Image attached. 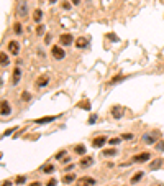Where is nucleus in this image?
I'll return each instance as SVG.
<instances>
[{
    "mask_svg": "<svg viewBox=\"0 0 164 186\" xmlns=\"http://www.w3.org/2000/svg\"><path fill=\"white\" fill-rule=\"evenodd\" d=\"M51 55H53V58H54V59H57V61H61V59H64V58H66V53H64V50H62L59 45H54L51 48Z\"/></svg>",
    "mask_w": 164,
    "mask_h": 186,
    "instance_id": "f257e3e1",
    "label": "nucleus"
},
{
    "mask_svg": "<svg viewBox=\"0 0 164 186\" xmlns=\"http://www.w3.org/2000/svg\"><path fill=\"white\" fill-rule=\"evenodd\" d=\"M158 137H159L158 132H153V133L148 132V133H144V135H143V142L146 143V145H153V143H156Z\"/></svg>",
    "mask_w": 164,
    "mask_h": 186,
    "instance_id": "f03ea898",
    "label": "nucleus"
},
{
    "mask_svg": "<svg viewBox=\"0 0 164 186\" xmlns=\"http://www.w3.org/2000/svg\"><path fill=\"white\" fill-rule=\"evenodd\" d=\"M16 13H18V17H26L28 15V3H26V0H20V2H18V5H16Z\"/></svg>",
    "mask_w": 164,
    "mask_h": 186,
    "instance_id": "7ed1b4c3",
    "label": "nucleus"
},
{
    "mask_svg": "<svg viewBox=\"0 0 164 186\" xmlns=\"http://www.w3.org/2000/svg\"><path fill=\"white\" fill-rule=\"evenodd\" d=\"M94 185H97V181L90 176H82V178L77 180V186H94Z\"/></svg>",
    "mask_w": 164,
    "mask_h": 186,
    "instance_id": "20e7f679",
    "label": "nucleus"
},
{
    "mask_svg": "<svg viewBox=\"0 0 164 186\" xmlns=\"http://www.w3.org/2000/svg\"><path fill=\"white\" fill-rule=\"evenodd\" d=\"M149 158H151V155L148 151H144V153H139V155L133 156V163H146Z\"/></svg>",
    "mask_w": 164,
    "mask_h": 186,
    "instance_id": "39448f33",
    "label": "nucleus"
},
{
    "mask_svg": "<svg viewBox=\"0 0 164 186\" xmlns=\"http://www.w3.org/2000/svg\"><path fill=\"white\" fill-rule=\"evenodd\" d=\"M8 51H10L12 55H18V53H20V43L15 40H12L10 43H8Z\"/></svg>",
    "mask_w": 164,
    "mask_h": 186,
    "instance_id": "423d86ee",
    "label": "nucleus"
},
{
    "mask_svg": "<svg viewBox=\"0 0 164 186\" xmlns=\"http://www.w3.org/2000/svg\"><path fill=\"white\" fill-rule=\"evenodd\" d=\"M72 35H69V33H64V35H61L59 36V43H61L62 46H67V45H71L72 43Z\"/></svg>",
    "mask_w": 164,
    "mask_h": 186,
    "instance_id": "0eeeda50",
    "label": "nucleus"
},
{
    "mask_svg": "<svg viewBox=\"0 0 164 186\" xmlns=\"http://www.w3.org/2000/svg\"><path fill=\"white\" fill-rule=\"evenodd\" d=\"M112 115H113V119H122V115H123V107H122V106H113V107H112Z\"/></svg>",
    "mask_w": 164,
    "mask_h": 186,
    "instance_id": "6e6552de",
    "label": "nucleus"
},
{
    "mask_svg": "<svg viewBox=\"0 0 164 186\" xmlns=\"http://www.w3.org/2000/svg\"><path fill=\"white\" fill-rule=\"evenodd\" d=\"M10 112H12V107H10V104H8L7 101H2V117L10 115Z\"/></svg>",
    "mask_w": 164,
    "mask_h": 186,
    "instance_id": "1a4fd4ad",
    "label": "nucleus"
},
{
    "mask_svg": "<svg viewBox=\"0 0 164 186\" xmlns=\"http://www.w3.org/2000/svg\"><path fill=\"white\" fill-rule=\"evenodd\" d=\"M20 77H21V69L20 68H15V69H13V74H12V84H18Z\"/></svg>",
    "mask_w": 164,
    "mask_h": 186,
    "instance_id": "9d476101",
    "label": "nucleus"
},
{
    "mask_svg": "<svg viewBox=\"0 0 164 186\" xmlns=\"http://www.w3.org/2000/svg\"><path fill=\"white\" fill-rule=\"evenodd\" d=\"M56 119H59V115H48V117H41V119H36V124H48V122H53L56 120Z\"/></svg>",
    "mask_w": 164,
    "mask_h": 186,
    "instance_id": "9b49d317",
    "label": "nucleus"
},
{
    "mask_svg": "<svg viewBox=\"0 0 164 186\" xmlns=\"http://www.w3.org/2000/svg\"><path fill=\"white\" fill-rule=\"evenodd\" d=\"M107 142V137H103V135H100V137H97V138H94V142H92V145L95 147V148H100V147L103 145Z\"/></svg>",
    "mask_w": 164,
    "mask_h": 186,
    "instance_id": "f8f14e48",
    "label": "nucleus"
},
{
    "mask_svg": "<svg viewBox=\"0 0 164 186\" xmlns=\"http://www.w3.org/2000/svg\"><path fill=\"white\" fill-rule=\"evenodd\" d=\"M48 82H49V77L48 76H41L36 81V87H44V86H48Z\"/></svg>",
    "mask_w": 164,
    "mask_h": 186,
    "instance_id": "ddd939ff",
    "label": "nucleus"
},
{
    "mask_svg": "<svg viewBox=\"0 0 164 186\" xmlns=\"http://www.w3.org/2000/svg\"><path fill=\"white\" fill-rule=\"evenodd\" d=\"M94 165V158L92 156H85V158H82L81 160V166L82 168H87V166H92Z\"/></svg>",
    "mask_w": 164,
    "mask_h": 186,
    "instance_id": "4468645a",
    "label": "nucleus"
},
{
    "mask_svg": "<svg viewBox=\"0 0 164 186\" xmlns=\"http://www.w3.org/2000/svg\"><path fill=\"white\" fill-rule=\"evenodd\" d=\"M72 181H76V175L74 173H67V175L62 176V183H66V185H69V183H72Z\"/></svg>",
    "mask_w": 164,
    "mask_h": 186,
    "instance_id": "2eb2a0df",
    "label": "nucleus"
},
{
    "mask_svg": "<svg viewBox=\"0 0 164 186\" xmlns=\"http://www.w3.org/2000/svg\"><path fill=\"white\" fill-rule=\"evenodd\" d=\"M161 165H163V160H161V158H156L154 161L149 163V168H151V170H158V168H161Z\"/></svg>",
    "mask_w": 164,
    "mask_h": 186,
    "instance_id": "dca6fc26",
    "label": "nucleus"
},
{
    "mask_svg": "<svg viewBox=\"0 0 164 186\" xmlns=\"http://www.w3.org/2000/svg\"><path fill=\"white\" fill-rule=\"evenodd\" d=\"M0 63H2V68H5V66H8V58H7V53H0Z\"/></svg>",
    "mask_w": 164,
    "mask_h": 186,
    "instance_id": "f3484780",
    "label": "nucleus"
},
{
    "mask_svg": "<svg viewBox=\"0 0 164 186\" xmlns=\"http://www.w3.org/2000/svg\"><path fill=\"white\" fill-rule=\"evenodd\" d=\"M85 45H87V40H85L84 36H81V38H77V40H76V46H77V48H84Z\"/></svg>",
    "mask_w": 164,
    "mask_h": 186,
    "instance_id": "a211bd4d",
    "label": "nucleus"
},
{
    "mask_svg": "<svg viewBox=\"0 0 164 186\" xmlns=\"http://www.w3.org/2000/svg\"><path fill=\"white\" fill-rule=\"evenodd\" d=\"M40 171H43V173H53L54 171V165H44V166H41V170Z\"/></svg>",
    "mask_w": 164,
    "mask_h": 186,
    "instance_id": "6ab92c4d",
    "label": "nucleus"
},
{
    "mask_svg": "<svg viewBox=\"0 0 164 186\" xmlns=\"http://www.w3.org/2000/svg\"><path fill=\"white\" fill-rule=\"evenodd\" d=\"M41 18H43V12H41L40 8L33 12V20L35 21H41Z\"/></svg>",
    "mask_w": 164,
    "mask_h": 186,
    "instance_id": "aec40b11",
    "label": "nucleus"
},
{
    "mask_svg": "<svg viewBox=\"0 0 164 186\" xmlns=\"http://www.w3.org/2000/svg\"><path fill=\"white\" fill-rule=\"evenodd\" d=\"M141 178H143V171H139V173L133 175V176H131V185H136V183H138Z\"/></svg>",
    "mask_w": 164,
    "mask_h": 186,
    "instance_id": "412c9836",
    "label": "nucleus"
},
{
    "mask_svg": "<svg viewBox=\"0 0 164 186\" xmlns=\"http://www.w3.org/2000/svg\"><path fill=\"white\" fill-rule=\"evenodd\" d=\"M117 155V150L115 148H107V150H103V156H115Z\"/></svg>",
    "mask_w": 164,
    "mask_h": 186,
    "instance_id": "4be33fe9",
    "label": "nucleus"
},
{
    "mask_svg": "<svg viewBox=\"0 0 164 186\" xmlns=\"http://www.w3.org/2000/svg\"><path fill=\"white\" fill-rule=\"evenodd\" d=\"M74 151H76L77 155H84V153H85V145H77L76 148H74Z\"/></svg>",
    "mask_w": 164,
    "mask_h": 186,
    "instance_id": "5701e85b",
    "label": "nucleus"
},
{
    "mask_svg": "<svg viewBox=\"0 0 164 186\" xmlns=\"http://www.w3.org/2000/svg\"><path fill=\"white\" fill-rule=\"evenodd\" d=\"M79 107H81V109H85V111H89V109H90V102H89V101H82L81 104H79Z\"/></svg>",
    "mask_w": 164,
    "mask_h": 186,
    "instance_id": "b1692460",
    "label": "nucleus"
},
{
    "mask_svg": "<svg viewBox=\"0 0 164 186\" xmlns=\"http://www.w3.org/2000/svg\"><path fill=\"white\" fill-rule=\"evenodd\" d=\"M13 31H15V33H21V31H23L21 23H15V25H13Z\"/></svg>",
    "mask_w": 164,
    "mask_h": 186,
    "instance_id": "393cba45",
    "label": "nucleus"
},
{
    "mask_svg": "<svg viewBox=\"0 0 164 186\" xmlns=\"http://www.w3.org/2000/svg\"><path fill=\"white\" fill-rule=\"evenodd\" d=\"M21 99H23V101L25 102H28L31 99V94L30 92H28V91H25V92H23V94H21Z\"/></svg>",
    "mask_w": 164,
    "mask_h": 186,
    "instance_id": "a878e982",
    "label": "nucleus"
},
{
    "mask_svg": "<svg viewBox=\"0 0 164 186\" xmlns=\"http://www.w3.org/2000/svg\"><path fill=\"white\" fill-rule=\"evenodd\" d=\"M44 31H46V26H44V25H38V28H36V33H38V35H43Z\"/></svg>",
    "mask_w": 164,
    "mask_h": 186,
    "instance_id": "bb28decb",
    "label": "nucleus"
},
{
    "mask_svg": "<svg viewBox=\"0 0 164 186\" xmlns=\"http://www.w3.org/2000/svg\"><path fill=\"white\" fill-rule=\"evenodd\" d=\"M125 77L123 76H117V77H113L112 81H110V84H117V82H120V81H123Z\"/></svg>",
    "mask_w": 164,
    "mask_h": 186,
    "instance_id": "cd10ccee",
    "label": "nucleus"
},
{
    "mask_svg": "<svg viewBox=\"0 0 164 186\" xmlns=\"http://www.w3.org/2000/svg\"><path fill=\"white\" fill-rule=\"evenodd\" d=\"M25 181H26L25 176H16V185H23Z\"/></svg>",
    "mask_w": 164,
    "mask_h": 186,
    "instance_id": "c85d7f7f",
    "label": "nucleus"
},
{
    "mask_svg": "<svg viewBox=\"0 0 164 186\" xmlns=\"http://www.w3.org/2000/svg\"><path fill=\"white\" fill-rule=\"evenodd\" d=\"M62 156H66V150H61L59 153L56 155V160H59V158H62Z\"/></svg>",
    "mask_w": 164,
    "mask_h": 186,
    "instance_id": "c756f323",
    "label": "nucleus"
},
{
    "mask_svg": "<svg viewBox=\"0 0 164 186\" xmlns=\"http://www.w3.org/2000/svg\"><path fill=\"white\" fill-rule=\"evenodd\" d=\"M56 185H57V181L54 180V178H53V180H49V181L46 183V186H56Z\"/></svg>",
    "mask_w": 164,
    "mask_h": 186,
    "instance_id": "7c9ffc66",
    "label": "nucleus"
},
{
    "mask_svg": "<svg viewBox=\"0 0 164 186\" xmlns=\"http://www.w3.org/2000/svg\"><path fill=\"white\" fill-rule=\"evenodd\" d=\"M156 148H158L159 151H164V142H159L158 145H156Z\"/></svg>",
    "mask_w": 164,
    "mask_h": 186,
    "instance_id": "2f4dec72",
    "label": "nucleus"
},
{
    "mask_svg": "<svg viewBox=\"0 0 164 186\" xmlns=\"http://www.w3.org/2000/svg\"><path fill=\"white\" fill-rule=\"evenodd\" d=\"M95 120H97V115H90V119H89V124H95Z\"/></svg>",
    "mask_w": 164,
    "mask_h": 186,
    "instance_id": "473e14b6",
    "label": "nucleus"
},
{
    "mask_svg": "<svg viewBox=\"0 0 164 186\" xmlns=\"http://www.w3.org/2000/svg\"><path fill=\"white\" fill-rule=\"evenodd\" d=\"M118 142H120V138H110V145H117Z\"/></svg>",
    "mask_w": 164,
    "mask_h": 186,
    "instance_id": "72a5a7b5",
    "label": "nucleus"
},
{
    "mask_svg": "<svg viewBox=\"0 0 164 186\" xmlns=\"http://www.w3.org/2000/svg\"><path fill=\"white\" fill-rule=\"evenodd\" d=\"M62 8L69 10V8H71V3H69V2H64V3H62Z\"/></svg>",
    "mask_w": 164,
    "mask_h": 186,
    "instance_id": "f704fd0d",
    "label": "nucleus"
},
{
    "mask_svg": "<svg viewBox=\"0 0 164 186\" xmlns=\"http://www.w3.org/2000/svg\"><path fill=\"white\" fill-rule=\"evenodd\" d=\"M12 132H15V129H8V130H5V133H3V137H7V135H10Z\"/></svg>",
    "mask_w": 164,
    "mask_h": 186,
    "instance_id": "c9c22d12",
    "label": "nucleus"
},
{
    "mask_svg": "<svg viewBox=\"0 0 164 186\" xmlns=\"http://www.w3.org/2000/svg\"><path fill=\"white\" fill-rule=\"evenodd\" d=\"M69 161H71V156H64V158H62V163H69Z\"/></svg>",
    "mask_w": 164,
    "mask_h": 186,
    "instance_id": "e433bc0d",
    "label": "nucleus"
},
{
    "mask_svg": "<svg viewBox=\"0 0 164 186\" xmlns=\"http://www.w3.org/2000/svg\"><path fill=\"white\" fill-rule=\"evenodd\" d=\"M123 138H125V140H130V138H133V135H131V133H126V135H123Z\"/></svg>",
    "mask_w": 164,
    "mask_h": 186,
    "instance_id": "4c0bfd02",
    "label": "nucleus"
},
{
    "mask_svg": "<svg viewBox=\"0 0 164 186\" xmlns=\"http://www.w3.org/2000/svg\"><path fill=\"white\" fill-rule=\"evenodd\" d=\"M72 170H74V163L69 165V166H66V171H72Z\"/></svg>",
    "mask_w": 164,
    "mask_h": 186,
    "instance_id": "58836bf2",
    "label": "nucleus"
},
{
    "mask_svg": "<svg viewBox=\"0 0 164 186\" xmlns=\"http://www.w3.org/2000/svg\"><path fill=\"white\" fill-rule=\"evenodd\" d=\"M2 186H12V183L7 180V181H3V183H2Z\"/></svg>",
    "mask_w": 164,
    "mask_h": 186,
    "instance_id": "ea45409f",
    "label": "nucleus"
},
{
    "mask_svg": "<svg viewBox=\"0 0 164 186\" xmlns=\"http://www.w3.org/2000/svg\"><path fill=\"white\" fill-rule=\"evenodd\" d=\"M30 186H41V183H40V181H33Z\"/></svg>",
    "mask_w": 164,
    "mask_h": 186,
    "instance_id": "a19ab883",
    "label": "nucleus"
},
{
    "mask_svg": "<svg viewBox=\"0 0 164 186\" xmlns=\"http://www.w3.org/2000/svg\"><path fill=\"white\" fill-rule=\"evenodd\" d=\"M72 3H74V5H79V3H81V0H71Z\"/></svg>",
    "mask_w": 164,
    "mask_h": 186,
    "instance_id": "79ce46f5",
    "label": "nucleus"
},
{
    "mask_svg": "<svg viewBox=\"0 0 164 186\" xmlns=\"http://www.w3.org/2000/svg\"><path fill=\"white\" fill-rule=\"evenodd\" d=\"M151 186H164L163 183H156V185H151Z\"/></svg>",
    "mask_w": 164,
    "mask_h": 186,
    "instance_id": "37998d69",
    "label": "nucleus"
},
{
    "mask_svg": "<svg viewBox=\"0 0 164 186\" xmlns=\"http://www.w3.org/2000/svg\"><path fill=\"white\" fill-rule=\"evenodd\" d=\"M49 2H51V3H54V2H57V0H49Z\"/></svg>",
    "mask_w": 164,
    "mask_h": 186,
    "instance_id": "c03bdc74",
    "label": "nucleus"
}]
</instances>
